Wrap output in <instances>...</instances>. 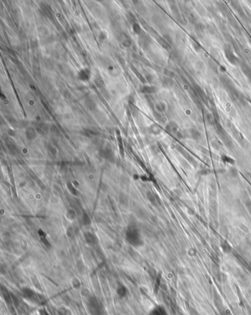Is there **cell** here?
<instances>
[{
	"label": "cell",
	"mask_w": 251,
	"mask_h": 315,
	"mask_svg": "<svg viewBox=\"0 0 251 315\" xmlns=\"http://www.w3.org/2000/svg\"><path fill=\"white\" fill-rule=\"evenodd\" d=\"M120 40H121V42L122 43L123 45L125 46H127V47L130 46V44H131L130 38L127 34H125V32L122 34L121 36H120Z\"/></svg>",
	"instance_id": "cell-7"
},
{
	"label": "cell",
	"mask_w": 251,
	"mask_h": 315,
	"mask_svg": "<svg viewBox=\"0 0 251 315\" xmlns=\"http://www.w3.org/2000/svg\"><path fill=\"white\" fill-rule=\"evenodd\" d=\"M127 241L133 247H141L144 245V241L139 231L135 227H130L126 232Z\"/></svg>",
	"instance_id": "cell-1"
},
{
	"label": "cell",
	"mask_w": 251,
	"mask_h": 315,
	"mask_svg": "<svg viewBox=\"0 0 251 315\" xmlns=\"http://www.w3.org/2000/svg\"><path fill=\"white\" fill-rule=\"evenodd\" d=\"M82 221H83V223L85 225H88L91 223V221H90V218L88 216V214H86V213L83 214V219H82Z\"/></svg>",
	"instance_id": "cell-12"
},
{
	"label": "cell",
	"mask_w": 251,
	"mask_h": 315,
	"mask_svg": "<svg viewBox=\"0 0 251 315\" xmlns=\"http://www.w3.org/2000/svg\"><path fill=\"white\" fill-rule=\"evenodd\" d=\"M95 83H96L98 86H102V85L104 84V81L100 76H98V77H97L96 79H95Z\"/></svg>",
	"instance_id": "cell-14"
},
{
	"label": "cell",
	"mask_w": 251,
	"mask_h": 315,
	"mask_svg": "<svg viewBox=\"0 0 251 315\" xmlns=\"http://www.w3.org/2000/svg\"><path fill=\"white\" fill-rule=\"evenodd\" d=\"M155 91V88L151 86H144L141 88V93H153Z\"/></svg>",
	"instance_id": "cell-10"
},
{
	"label": "cell",
	"mask_w": 251,
	"mask_h": 315,
	"mask_svg": "<svg viewBox=\"0 0 251 315\" xmlns=\"http://www.w3.org/2000/svg\"><path fill=\"white\" fill-rule=\"evenodd\" d=\"M87 306L91 315L103 314V307L102 303L95 297H92L88 299Z\"/></svg>",
	"instance_id": "cell-2"
},
{
	"label": "cell",
	"mask_w": 251,
	"mask_h": 315,
	"mask_svg": "<svg viewBox=\"0 0 251 315\" xmlns=\"http://www.w3.org/2000/svg\"><path fill=\"white\" fill-rule=\"evenodd\" d=\"M25 135H26V137L29 140H33L34 139L36 138V132L33 127H29V128L27 129L26 131H25Z\"/></svg>",
	"instance_id": "cell-8"
},
{
	"label": "cell",
	"mask_w": 251,
	"mask_h": 315,
	"mask_svg": "<svg viewBox=\"0 0 251 315\" xmlns=\"http://www.w3.org/2000/svg\"><path fill=\"white\" fill-rule=\"evenodd\" d=\"M91 77V71L88 69H84L78 73V78L81 80L86 81L90 79Z\"/></svg>",
	"instance_id": "cell-6"
},
{
	"label": "cell",
	"mask_w": 251,
	"mask_h": 315,
	"mask_svg": "<svg viewBox=\"0 0 251 315\" xmlns=\"http://www.w3.org/2000/svg\"><path fill=\"white\" fill-rule=\"evenodd\" d=\"M148 315H167V311L161 306H156L152 308Z\"/></svg>",
	"instance_id": "cell-4"
},
{
	"label": "cell",
	"mask_w": 251,
	"mask_h": 315,
	"mask_svg": "<svg viewBox=\"0 0 251 315\" xmlns=\"http://www.w3.org/2000/svg\"><path fill=\"white\" fill-rule=\"evenodd\" d=\"M22 294L23 296H25V298H27V299L31 300L35 297L34 292L31 289H27V288H25V289H22Z\"/></svg>",
	"instance_id": "cell-9"
},
{
	"label": "cell",
	"mask_w": 251,
	"mask_h": 315,
	"mask_svg": "<svg viewBox=\"0 0 251 315\" xmlns=\"http://www.w3.org/2000/svg\"><path fill=\"white\" fill-rule=\"evenodd\" d=\"M67 217H68V220H74L76 217V213L74 210L69 209L67 211Z\"/></svg>",
	"instance_id": "cell-11"
},
{
	"label": "cell",
	"mask_w": 251,
	"mask_h": 315,
	"mask_svg": "<svg viewBox=\"0 0 251 315\" xmlns=\"http://www.w3.org/2000/svg\"><path fill=\"white\" fill-rule=\"evenodd\" d=\"M84 237H85V239H86V241L87 242L88 245H94L98 243V239H97V237L96 236V235L92 233L91 232L86 233L84 234Z\"/></svg>",
	"instance_id": "cell-3"
},
{
	"label": "cell",
	"mask_w": 251,
	"mask_h": 315,
	"mask_svg": "<svg viewBox=\"0 0 251 315\" xmlns=\"http://www.w3.org/2000/svg\"><path fill=\"white\" fill-rule=\"evenodd\" d=\"M133 32H135V33L136 34H140L141 32V27L139 26V24H137V23H134L133 25Z\"/></svg>",
	"instance_id": "cell-13"
},
{
	"label": "cell",
	"mask_w": 251,
	"mask_h": 315,
	"mask_svg": "<svg viewBox=\"0 0 251 315\" xmlns=\"http://www.w3.org/2000/svg\"><path fill=\"white\" fill-rule=\"evenodd\" d=\"M106 38H107V35H106V34L104 32H101V33L100 34V36H99V38H100V40H102V41H103L105 39H106Z\"/></svg>",
	"instance_id": "cell-15"
},
{
	"label": "cell",
	"mask_w": 251,
	"mask_h": 315,
	"mask_svg": "<svg viewBox=\"0 0 251 315\" xmlns=\"http://www.w3.org/2000/svg\"><path fill=\"white\" fill-rule=\"evenodd\" d=\"M127 289L126 288L125 285L123 284H120L118 285L117 288H116V294L117 295L120 297V298H125L127 294Z\"/></svg>",
	"instance_id": "cell-5"
},
{
	"label": "cell",
	"mask_w": 251,
	"mask_h": 315,
	"mask_svg": "<svg viewBox=\"0 0 251 315\" xmlns=\"http://www.w3.org/2000/svg\"><path fill=\"white\" fill-rule=\"evenodd\" d=\"M189 313H190V315H200V314H199V312H197V310L195 309V308H191L189 311Z\"/></svg>",
	"instance_id": "cell-16"
}]
</instances>
